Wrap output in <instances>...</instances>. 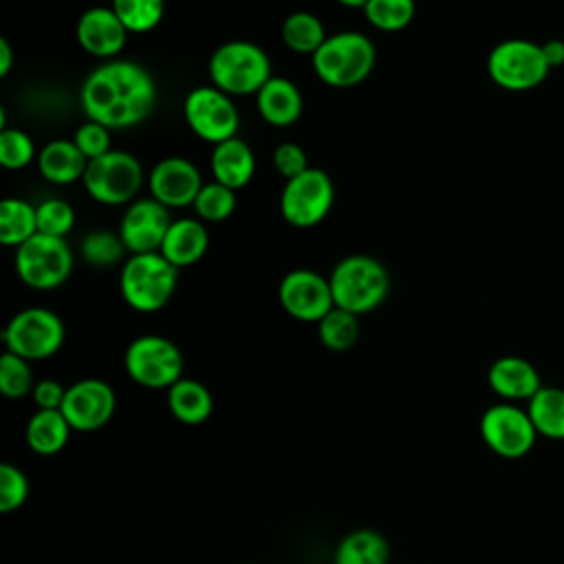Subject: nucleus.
<instances>
[{"instance_id": "f257e3e1", "label": "nucleus", "mask_w": 564, "mask_h": 564, "mask_svg": "<svg viewBox=\"0 0 564 564\" xmlns=\"http://www.w3.org/2000/svg\"><path fill=\"white\" fill-rule=\"evenodd\" d=\"M156 82L141 64L106 59L86 75L79 104L86 119L117 130L145 121L156 106Z\"/></svg>"}, {"instance_id": "f03ea898", "label": "nucleus", "mask_w": 564, "mask_h": 564, "mask_svg": "<svg viewBox=\"0 0 564 564\" xmlns=\"http://www.w3.org/2000/svg\"><path fill=\"white\" fill-rule=\"evenodd\" d=\"M328 282L335 306L355 315L375 311L390 291L388 269L377 258L366 253L341 258L333 267Z\"/></svg>"}, {"instance_id": "7ed1b4c3", "label": "nucleus", "mask_w": 564, "mask_h": 564, "mask_svg": "<svg viewBox=\"0 0 564 564\" xmlns=\"http://www.w3.org/2000/svg\"><path fill=\"white\" fill-rule=\"evenodd\" d=\"M311 62L315 75L326 86L350 88L372 73L377 51L368 35L359 31H339L324 40Z\"/></svg>"}, {"instance_id": "20e7f679", "label": "nucleus", "mask_w": 564, "mask_h": 564, "mask_svg": "<svg viewBox=\"0 0 564 564\" xmlns=\"http://www.w3.org/2000/svg\"><path fill=\"white\" fill-rule=\"evenodd\" d=\"M176 284L178 269L159 251L128 256L119 275L121 297L139 313L161 311L172 300Z\"/></svg>"}, {"instance_id": "39448f33", "label": "nucleus", "mask_w": 564, "mask_h": 564, "mask_svg": "<svg viewBox=\"0 0 564 564\" xmlns=\"http://www.w3.org/2000/svg\"><path fill=\"white\" fill-rule=\"evenodd\" d=\"M212 86L229 97L258 95V90L273 77L271 62L262 46L247 40H231L220 44L207 64Z\"/></svg>"}, {"instance_id": "423d86ee", "label": "nucleus", "mask_w": 564, "mask_h": 564, "mask_svg": "<svg viewBox=\"0 0 564 564\" xmlns=\"http://www.w3.org/2000/svg\"><path fill=\"white\" fill-rule=\"evenodd\" d=\"M143 165L123 150H110L99 159L88 161L82 178L88 196L101 205H130L143 185Z\"/></svg>"}, {"instance_id": "0eeeda50", "label": "nucleus", "mask_w": 564, "mask_h": 564, "mask_svg": "<svg viewBox=\"0 0 564 564\" xmlns=\"http://www.w3.org/2000/svg\"><path fill=\"white\" fill-rule=\"evenodd\" d=\"M73 251L66 238L35 234L15 249L18 278L37 291L62 286L73 273Z\"/></svg>"}, {"instance_id": "6e6552de", "label": "nucleus", "mask_w": 564, "mask_h": 564, "mask_svg": "<svg viewBox=\"0 0 564 564\" xmlns=\"http://www.w3.org/2000/svg\"><path fill=\"white\" fill-rule=\"evenodd\" d=\"M128 377L150 390L172 388L183 372V355L178 346L161 335H141L130 341L123 355Z\"/></svg>"}, {"instance_id": "1a4fd4ad", "label": "nucleus", "mask_w": 564, "mask_h": 564, "mask_svg": "<svg viewBox=\"0 0 564 564\" xmlns=\"http://www.w3.org/2000/svg\"><path fill=\"white\" fill-rule=\"evenodd\" d=\"M2 341L9 352L26 361L48 359L64 344V324L53 311L29 306L9 319Z\"/></svg>"}, {"instance_id": "9d476101", "label": "nucleus", "mask_w": 564, "mask_h": 564, "mask_svg": "<svg viewBox=\"0 0 564 564\" xmlns=\"http://www.w3.org/2000/svg\"><path fill=\"white\" fill-rule=\"evenodd\" d=\"M542 44L529 40H505L487 57V73L500 88L529 90L544 82L549 73Z\"/></svg>"}, {"instance_id": "9b49d317", "label": "nucleus", "mask_w": 564, "mask_h": 564, "mask_svg": "<svg viewBox=\"0 0 564 564\" xmlns=\"http://www.w3.org/2000/svg\"><path fill=\"white\" fill-rule=\"evenodd\" d=\"M335 200V185L319 167H308L295 178H289L280 194L282 218L297 227L308 229L319 225Z\"/></svg>"}, {"instance_id": "f8f14e48", "label": "nucleus", "mask_w": 564, "mask_h": 564, "mask_svg": "<svg viewBox=\"0 0 564 564\" xmlns=\"http://www.w3.org/2000/svg\"><path fill=\"white\" fill-rule=\"evenodd\" d=\"M183 117L198 139L214 145L234 139L240 126L236 104L216 86H198L189 90L183 101Z\"/></svg>"}, {"instance_id": "ddd939ff", "label": "nucleus", "mask_w": 564, "mask_h": 564, "mask_svg": "<svg viewBox=\"0 0 564 564\" xmlns=\"http://www.w3.org/2000/svg\"><path fill=\"white\" fill-rule=\"evenodd\" d=\"M480 436L498 456L520 458L533 447L538 430L527 410L511 403H498L482 414Z\"/></svg>"}, {"instance_id": "4468645a", "label": "nucleus", "mask_w": 564, "mask_h": 564, "mask_svg": "<svg viewBox=\"0 0 564 564\" xmlns=\"http://www.w3.org/2000/svg\"><path fill=\"white\" fill-rule=\"evenodd\" d=\"M278 300L291 317L315 324L335 306L328 278L311 269L289 271L280 280Z\"/></svg>"}, {"instance_id": "2eb2a0df", "label": "nucleus", "mask_w": 564, "mask_h": 564, "mask_svg": "<svg viewBox=\"0 0 564 564\" xmlns=\"http://www.w3.org/2000/svg\"><path fill=\"white\" fill-rule=\"evenodd\" d=\"M170 225V209L150 196L137 198L126 207L117 234L121 236L123 247L126 251H130V256L154 253L161 251Z\"/></svg>"}, {"instance_id": "dca6fc26", "label": "nucleus", "mask_w": 564, "mask_h": 564, "mask_svg": "<svg viewBox=\"0 0 564 564\" xmlns=\"http://www.w3.org/2000/svg\"><path fill=\"white\" fill-rule=\"evenodd\" d=\"M115 390L101 379H82L66 388L62 414L77 432L101 430L115 414Z\"/></svg>"}, {"instance_id": "f3484780", "label": "nucleus", "mask_w": 564, "mask_h": 564, "mask_svg": "<svg viewBox=\"0 0 564 564\" xmlns=\"http://www.w3.org/2000/svg\"><path fill=\"white\" fill-rule=\"evenodd\" d=\"M203 185L198 167L183 156L161 159L148 174L150 196L167 209L194 205Z\"/></svg>"}, {"instance_id": "a211bd4d", "label": "nucleus", "mask_w": 564, "mask_h": 564, "mask_svg": "<svg viewBox=\"0 0 564 564\" xmlns=\"http://www.w3.org/2000/svg\"><path fill=\"white\" fill-rule=\"evenodd\" d=\"M75 35L86 53L101 59H115L128 42V29L117 18L112 7L86 9L77 20Z\"/></svg>"}, {"instance_id": "6ab92c4d", "label": "nucleus", "mask_w": 564, "mask_h": 564, "mask_svg": "<svg viewBox=\"0 0 564 564\" xmlns=\"http://www.w3.org/2000/svg\"><path fill=\"white\" fill-rule=\"evenodd\" d=\"M256 108L258 115L275 128L293 126L304 108V99L300 88L286 79L273 75L256 95Z\"/></svg>"}, {"instance_id": "aec40b11", "label": "nucleus", "mask_w": 564, "mask_h": 564, "mask_svg": "<svg viewBox=\"0 0 564 564\" xmlns=\"http://www.w3.org/2000/svg\"><path fill=\"white\" fill-rule=\"evenodd\" d=\"M209 165H212L214 181L238 192L245 185H249V181L253 178L256 156L247 141H242L240 137H234L214 145Z\"/></svg>"}, {"instance_id": "412c9836", "label": "nucleus", "mask_w": 564, "mask_h": 564, "mask_svg": "<svg viewBox=\"0 0 564 564\" xmlns=\"http://www.w3.org/2000/svg\"><path fill=\"white\" fill-rule=\"evenodd\" d=\"M207 247L209 234L200 218H176L172 220L159 253L176 269H183L198 262L207 253Z\"/></svg>"}, {"instance_id": "4be33fe9", "label": "nucleus", "mask_w": 564, "mask_h": 564, "mask_svg": "<svg viewBox=\"0 0 564 564\" xmlns=\"http://www.w3.org/2000/svg\"><path fill=\"white\" fill-rule=\"evenodd\" d=\"M487 381L498 397L509 401H529L542 388L540 375L533 368V364L513 355L496 359L487 372Z\"/></svg>"}, {"instance_id": "5701e85b", "label": "nucleus", "mask_w": 564, "mask_h": 564, "mask_svg": "<svg viewBox=\"0 0 564 564\" xmlns=\"http://www.w3.org/2000/svg\"><path fill=\"white\" fill-rule=\"evenodd\" d=\"M88 159L79 152L73 139H53L37 152L40 174L55 185H68L84 178Z\"/></svg>"}, {"instance_id": "b1692460", "label": "nucleus", "mask_w": 564, "mask_h": 564, "mask_svg": "<svg viewBox=\"0 0 564 564\" xmlns=\"http://www.w3.org/2000/svg\"><path fill=\"white\" fill-rule=\"evenodd\" d=\"M167 408L185 425H200L212 416V392L196 379H178L167 388Z\"/></svg>"}, {"instance_id": "393cba45", "label": "nucleus", "mask_w": 564, "mask_h": 564, "mask_svg": "<svg viewBox=\"0 0 564 564\" xmlns=\"http://www.w3.org/2000/svg\"><path fill=\"white\" fill-rule=\"evenodd\" d=\"M70 425L62 410H37L26 425V445L42 456H53L68 443Z\"/></svg>"}, {"instance_id": "a878e982", "label": "nucleus", "mask_w": 564, "mask_h": 564, "mask_svg": "<svg viewBox=\"0 0 564 564\" xmlns=\"http://www.w3.org/2000/svg\"><path fill=\"white\" fill-rule=\"evenodd\" d=\"M390 544L375 529H357L348 533L335 549L333 564H388Z\"/></svg>"}, {"instance_id": "bb28decb", "label": "nucleus", "mask_w": 564, "mask_h": 564, "mask_svg": "<svg viewBox=\"0 0 564 564\" xmlns=\"http://www.w3.org/2000/svg\"><path fill=\"white\" fill-rule=\"evenodd\" d=\"M37 234V205L24 198H4L0 203V242L20 247Z\"/></svg>"}, {"instance_id": "cd10ccee", "label": "nucleus", "mask_w": 564, "mask_h": 564, "mask_svg": "<svg viewBox=\"0 0 564 564\" xmlns=\"http://www.w3.org/2000/svg\"><path fill=\"white\" fill-rule=\"evenodd\" d=\"M538 434L546 438H564V388L542 386L527 408Z\"/></svg>"}, {"instance_id": "c85d7f7f", "label": "nucleus", "mask_w": 564, "mask_h": 564, "mask_svg": "<svg viewBox=\"0 0 564 564\" xmlns=\"http://www.w3.org/2000/svg\"><path fill=\"white\" fill-rule=\"evenodd\" d=\"M326 37L328 35L322 20L311 11H293L282 22V42L293 53H304L313 57Z\"/></svg>"}, {"instance_id": "c756f323", "label": "nucleus", "mask_w": 564, "mask_h": 564, "mask_svg": "<svg viewBox=\"0 0 564 564\" xmlns=\"http://www.w3.org/2000/svg\"><path fill=\"white\" fill-rule=\"evenodd\" d=\"M359 315L348 313L344 308L333 306L319 322H317V335L319 341L335 352H344L355 346L359 337Z\"/></svg>"}, {"instance_id": "7c9ffc66", "label": "nucleus", "mask_w": 564, "mask_h": 564, "mask_svg": "<svg viewBox=\"0 0 564 564\" xmlns=\"http://www.w3.org/2000/svg\"><path fill=\"white\" fill-rule=\"evenodd\" d=\"M110 7L128 33L154 31L165 13V0H112Z\"/></svg>"}, {"instance_id": "2f4dec72", "label": "nucleus", "mask_w": 564, "mask_h": 564, "mask_svg": "<svg viewBox=\"0 0 564 564\" xmlns=\"http://www.w3.org/2000/svg\"><path fill=\"white\" fill-rule=\"evenodd\" d=\"M414 0H368L364 4L366 20L386 33L403 31L414 18Z\"/></svg>"}, {"instance_id": "473e14b6", "label": "nucleus", "mask_w": 564, "mask_h": 564, "mask_svg": "<svg viewBox=\"0 0 564 564\" xmlns=\"http://www.w3.org/2000/svg\"><path fill=\"white\" fill-rule=\"evenodd\" d=\"M192 207L203 223H223L236 209V192L218 181L205 183Z\"/></svg>"}, {"instance_id": "72a5a7b5", "label": "nucleus", "mask_w": 564, "mask_h": 564, "mask_svg": "<svg viewBox=\"0 0 564 564\" xmlns=\"http://www.w3.org/2000/svg\"><path fill=\"white\" fill-rule=\"evenodd\" d=\"M79 251L86 262H90L95 267H110L123 258L126 247H123V240L119 234L106 231V229H95L82 238Z\"/></svg>"}, {"instance_id": "f704fd0d", "label": "nucleus", "mask_w": 564, "mask_h": 564, "mask_svg": "<svg viewBox=\"0 0 564 564\" xmlns=\"http://www.w3.org/2000/svg\"><path fill=\"white\" fill-rule=\"evenodd\" d=\"M33 370L26 359L4 350L0 357V392L9 399H20L33 392Z\"/></svg>"}, {"instance_id": "c9c22d12", "label": "nucleus", "mask_w": 564, "mask_h": 564, "mask_svg": "<svg viewBox=\"0 0 564 564\" xmlns=\"http://www.w3.org/2000/svg\"><path fill=\"white\" fill-rule=\"evenodd\" d=\"M35 159V143L33 139L20 130L4 126L0 130V163L7 170H22Z\"/></svg>"}, {"instance_id": "e433bc0d", "label": "nucleus", "mask_w": 564, "mask_h": 564, "mask_svg": "<svg viewBox=\"0 0 564 564\" xmlns=\"http://www.w3.org/2000/svg\"><path fill=\"white\" fill-rule=\"evenodd\" d=\"M75 225V209L64 198H46L37 205V234L66 238Z\"/></svg>"}, {"instance_id": "4c0bfd02", "label": "nucleus", "mask_w": 564, "mask_h": 564, "mask_svg": "<svg viewBox=\"0 0 564 564\" xmlns=\"http://www.w3.org/2000/svg\"><path fill=\"white\" fill-rule=\"evenodd\" d=\"M29 496V480L15 465H0V511L11 513L24 505Z\"/></svg>"}, {"instance_id": "58836bf2", "label": "nucleus", "mask_w": 564, "mask_h": 564, "mask_svg": "<svg viewBox=\"0 0 564 564\" xmlns=\"http://www.w3.org/2000/svg\"><path fill=\"white\" fill-rule=\"evenodd\" d=\"M73 143L79 148V152L93 161L110 152V128L104 123H97L93 119H86L73 134Z\"/></svg>"}, {"instance_id": "ea45409f", "label": "nucleus", "mask_w": 564, "mask_h": 564, "mask_svg": "<svg viewBox=\"0 0 564 564\" xmlns=\"http://www.w3.org/2000/svg\"><path fill=\"white\" fill-rule=\"evenodd\" d=\"M273 167L280 176H284L286 181L289 178H295L300 176L302 172L308 170V159H306V152L302 150V145L293 143V141H284L280 143L275 150H273Z\"/></svg>"}, {"instance_id": "a19ab883", "label": "nucleus", "mask_w": 564, "mask_h": 564, "mask_svg": "<svg viewBox=\"0 0 564 564\" xmlns=\"http://www.w3.org/2000/svg\"><path fill=\"white\" fill-rule=\"evenodd\" d=\"M31 394H33L37 410H62L66 388L55 379H42L35 383Z\"/></svg>"}, {"instance_id": "79ce46f5", "label": "nucleus", "mask_w": 564, "mask_h": 564, "mask_svg": "<svg viewBox=\"0 0 564 564\" xmlns=\"http://www.w3.org/2000/svg\"><path fill=\"white\" fill-rule=\"evenodd\" d=\"M544 57L549 62V66H560L564 64V42L562 40H549L542 44Z\"/></svg>"}, {"instance_id": "37998d69", "label": "nucleus", "mask_w": 564, "mask_h": 564, "mask_svg": "<svg viewBox=\"0 0 564 564\" xmlns=\"http://www.w3.org/2000/svg\"><path fill=\"white\" fill-rule=\"evenodd\" d=\"M11 66H13V51H11V44L2 37L0 40V75L7 77Z\"/></svg>"}, {"instance_id": "c03bdc74", "label": "nucleus", "mask_w": 564, "mask_h": 564, "mask_svg": "<svg viewBox=\"0 0 564 564\" xmlns=\"http://www.w3.org/2000/svg\"><path fill=\"white\" fill-rule=\"evenodd\" d=\"M339 4H344V7H352V9H364V4L368 2V0H337Z\"/></svg>"}]
</instances>
